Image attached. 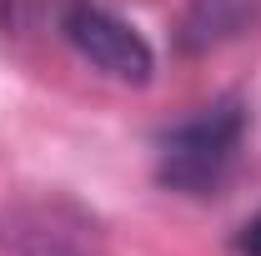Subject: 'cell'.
<instances>
[{"label": "cell", "mask_w": 261, "mask_h": 256, "mask_svg": "<svg viewBox=\"0 0 261 256\" xmlns=\"http://www.w3.org/2000/svg\"><path fill=\"white\" fill-rule=\"evenodd\" d=\"M61 31L70 40V50L86 65H96L106 81H121V86H146L156 75V50L151 40L130 25L126 15H116L111 5L96 0H70L61 15Z\"/></svg>", "instance_id": "3"}, {"label": "cell", "mask_w": 261, "mask_h": 256, "mask_svg": "<svg viewBox=\"0 0 261 256\" xmlns=\"http://www.w3.org/2000/svg\"><path fill=\"white\" fill-rule=\"evenodd\" d=\"M261 25V0H186L181 10V45L186 50H216L236 35Z\"/></svg>", "instance_id": "4"}, {"label": "cell", "mask_w": 261, "mask_h": 256, "mask_svg": "<svg viewBox=\"0 0 261 256\" xmlns=\"http://www.w3.org/2000/svg\"><path fill=\"white\" fill-rule=\"evenodd\" d=\"M0 256H111V236L70 191H20L0 201Z\"/></svg>", "instance_id": "2"}, {"label": "cell", "mask_w": 261, "mask_h": 256, "mask_svg": "<svg viewBox=\"0 0 261 256\" xmlns=\"http://www.w3.org/2000/svg\"><path fill=\"white\" fill-rule=\"evenodd\" d=\"M236 251H241V256H261V211L236 231Z\"/></svg>", "instance_id": "5"}, {"label": "cell", "mask_w": 261, "mask_h": 256, "mask_svg": "<svg viewBox=\"0 0 261 256\" xmlns=\"http://www.w3.org/2000/svg\"><path fill=\"white\" fill-rule=\"evenodd\" d=\"M241 146H246V106L216 100V106L186 116L181 126H171L161 136L156 176H161V186L181 196H211L236 171Z\"/></svg>", "instance_id": "1"}]
</instances>
